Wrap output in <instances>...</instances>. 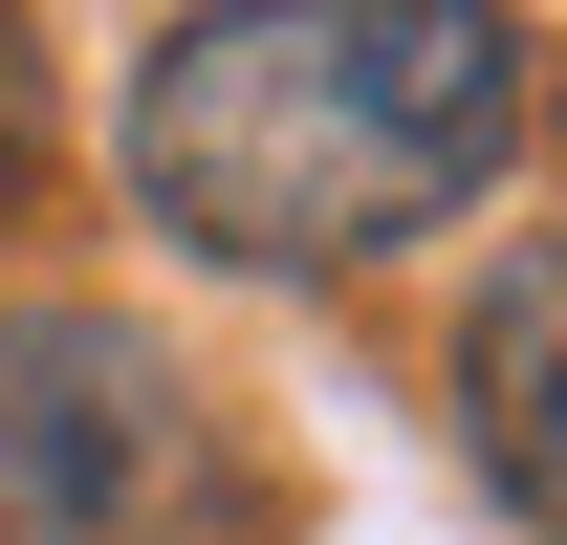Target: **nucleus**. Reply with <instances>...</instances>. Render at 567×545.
Here are the masks:
<instances>
[{"label": "nucleus", "instance_id": "obj_1", "mask_svg": "<svg viewBox=\"0 0 567 545\" xmlns=\"http://www.w3.org/2000/svg\"><path fill=\"white\" fill-rule=\"evenodd\" d=\"M132 218L240 284H350L502 197L524 153V22L502 0H197L132 44Z\"/></svg>", "mask_w": 567, "mask_h": 545}, {"label": "nucleus", "instance_id": "obj_2", "mask_svg": "<svg viewBox=\"0 0 567 545\" xmlns=\"http://www.w3.org/2000/svg\"><path fill=\"white\" fill-rule=\"evenodd\" d=\"M0 545H240V436L132 306H0Z\"/></svg>", "mask_w": 567, "mask_h": 545}, {"label": "nucleus", "instance_id": "obj_3", "mask_svg": "<svg viewBox=\"0 0 567 545\" xmlns=\"http://www.w3.org/2000/svg\"><path fill=\"white\" fill-rule=\"evenodd\" d=\"M458 436H481V480L567 545V240H524V263L458 306Z\"/></svg>", "mask_w": 567, "mask_h": 545}, {"label": "nucleus", "instance_id": "obj_4", "mask_svg": "<svg viewBox=\"0 0 567 545\" xmlns=\"http://www.w3.org/2000/svg\"><path fill=\"white\" fill-rule=\"evenodd\" d=\"M22 175H44V66H22V22H0V218H22Z\"/></svg>", "mask_w": 567, "mask_h": 545}]
</instances>
